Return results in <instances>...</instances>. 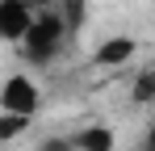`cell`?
<instances>
[{
  "instance_id": "obj_4",
  "label": "cell",
  "mask_w": 155,
  "mask_h": 151,
  "mask_svg": "<svg viewBox=\"0 0 155 151\" xmlns=\"http://www.w3.org/2000/svg\"><path fill=\"white\" fill-rule=\"evenodd\" d=\"M130 59H134V38H126V34L105 38L101 46L92 50V63H97V67H122V63H130Z\"/></svg>"
},
{
  "instance_id": "obj_3",
  "label": "cell",
  "mask_w": 155,
  "mask_h": 151,
  "mask_svg": "<svg viewBox=\"0 0 155 151\" xmlns=\"http://www.w3.org/2000/svg\"><path fill=\"white\" fill-rule=\"evenodd\" d=\"M29 21H34L29 0H0V42H21Z\"/></svg>"
},
{
  "instance_id": "obj_6",
  "label": "cell",
  "mask_w": 155,
  "mask_h": 151,
  "mask_svg": "<svg viewBox=\"0 0 155 151\" xmlns=\"http://www.w3.org/2000/svg\"><path fill=\"white\" fill-rule=\"evenodd\" d=\"M29 122H34V118H25V113H4V109H0V143L21 139V134L29 130Z\"/></svg>"
},
{
  "instance_id": "obj_9",
  "label": "cell",
  "mask_w": 155,
  "mask_h": 151,
  "mask_svg": "<svg viewBox=\"0 0 155 151\" xmlns=\"http://www.w3.org/2000/svg\"><path fill=\"white\" fill-rule=\"evenodd\" d=\"M38 151H80V147H76V139H46Z\"/></svg>"
},
{
  "instance_id": "obj_8",
  "label": "cell",
  "mask_w": 155,
  "mask_h": 151,
  "mask_svg": "<svg viewBox=\"0 0 155 151\" xmlns=\"http://www.w3.org/2000/svg\"><path fill=\"white\" fill-rule=\"evenodd\" d=\"M134 101H138V105L155 101V72H143L138 80H134Z\"/></svg>"
},
{
  "instance_id": "obj_10",
  "label": "cell",
  "mask_w": 155,
  "mask_h": 151,
  "mask_svg": "<svg viewBox=\"0 0 155 151\" xmlns=\"http://www.w3.org/2000/svg\"><path fill=\"white\" fill-rule=\"evenodd\" d=\"M138 151H155V122L147 126V134H143V143H138Z\"/></svg>"
},
{
  "instance_id": "obj_7",
  "label": "cell",
  "mask_w": 155,
  "mask_h": 151,
  "mask_svg": "<svg viewBox=\"0 0 155 151\" xmlns=\"http://www.w3.org/2000/svg\"><path fill=\"white\" fill-rule=\"evenodd\" d=\"M59 17L67 25V34L80 29V25H84V0H59Z\"/></svg>"
},
{
  "instance_id": "obj_1",
  "label": "cell",
  "mask_w": 155,
  "mask_h": 151,
  "mask_svg": "<svg viewBox=\"0 0 155 151\" xmlns=\"http://www.w3.org/2000/svg\"><path fill=\"white\" fill-rule=\"evenodd\" d=\"M63 38H67V25H63L59 13H42V17L34 13L25 38H21V50H25L29 63H51L59 55V46H63Z\"/></svg>"
},
{
  "instance_id": "obj_2",
  "label": "cell",
  "mask_w": 155,
  "mask_h": 151,
  "mask_svg": "<svg viewBox=\"0 0 155 151\" xmlns=\"http://www.w3.org/2000/svg\"><path fill=\"white\" fill-rule=\"evenodd\" d=\"M38 105H42V92H38V84H34L25 72L8 76V80L0 84V109H4V113H25V118H34Z\"/></svg>"
},
{
  "instance_id": "obj_5",
  "label": "cell",
  "mask_w": 155,
  "mask_h": 151,
  "mask_svg": "<svg viewBox=\"0 0 155 151\" xmlns=\"http://www.w3.org/2000/svg\"><path fill=\"white\" fill-rule=\"evenodd\" d=\"M71 139H76L80 151H113V147H117V139H113L109 126H84V130L71 134Z\"/></svg>"
}]
</instances>
